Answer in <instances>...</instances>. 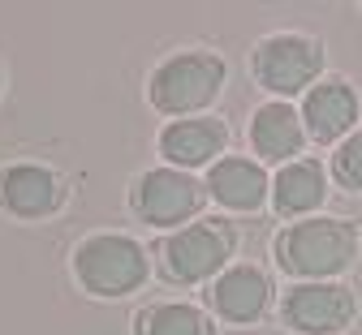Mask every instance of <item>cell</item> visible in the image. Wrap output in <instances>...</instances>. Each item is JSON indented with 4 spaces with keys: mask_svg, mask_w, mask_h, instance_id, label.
<instances>
[{
    "mask_svg": "<svg viewBox=\"0 0 362 335\" xmlns=\"http://www.w3.org/2000/svg\"><path fill=\"white\" fill-rule=\"evenodd\" d=\"M354 121H358V90L345 78H324V82H315L306 90L302 125H306V133L320 142V147L345 138L354 129Z\"/></svg>",
    "mask_w": 362,
    "mask_h": 335,
    "instance_id": "30bf717a",
    "label": "cell"
},
{
    "mask_svg": "<svg viewBox=\"0 0 362 335\" xmlns=\"http://www.w3.org/2000/svg\"><path fill=\"white\" fill-rule=\"evenodd\" d=\"M134 335H216V322L186 301H160L134 314Z\"/></svg>",
    "mask_w": 362,
    "mask_h": 335,
    "instance_id": "9a60e30c",
    "label": "cell"
},
{
    "mask_svg": "<svg viewBox=\"0 0 362 335\" xmlns=\"http://www.w3.org/2000/svg\"><path fill=\"white\" fill-rule=\"evenodd\" d=\"M233 250H238V232L229 219H199L160 241V271L173 284H203L216 279V271L233 258Z\"/></svg>",
    "mask_w": 362,
    "mask_h": 335,
    "instance_id": "277c9868",
    "label": "cell"
},
{
    "mask_svg": "<svg viewBox=\"0 0 362 335\" xmlns=\"http://www.w3.org/2000/svg\"><path fill=\"white\" fill-rule=\"evenodd\" d=\"M147 250L125 232H95L74 250V275L90 297H125L147 284Z\"/></svg>",
    "mask_w": 362,
    "mask_h": 335,
    "instance_id": "3957f363",
    "label": "cell"
},
{
    "mask_svg": "<svg viewBox=\"0 0 362 335\" xmlns=\"http://www.w3.org/2000/svg\"><path fill=\"white\" fill-rule=\"evenodd\" d=\"M324 198H328V172L320 168V159H293L272 181V207H276L281 219L324 207Z\"/></svg>",
    "mask_w": 362,
    "mask_h": 335,
    "instance_id": "5bb4252c",
    "label": "cell"
},
{
    "mask_svg": "<svg viewBox=\"0 0 362 335\" xmlns=\"http://www.w3.org/2000/svg\"><path fill=\"white\" fill-rule=\"evenodd\" d=\"M65 202V181L43 168V164H9L0 168V211L18 219H43L61 211Z\"/></svg>",
    "mask_w": 362,
    "mask_h": 335,
    "instance_id": "ba28073f",
    "label": "cell"
},
{
    "mask_svg": "<svg viewBox=\"0 0 362 335\" xmlns=\"http://www.w3.org/2000/svg\"><path fill=\"white\" fill-rule=\"evenodd\" d=\"M306 125H302V112H293L285 99H276V104H263L255 116H250V147H255V155L259 159H267V164H293L298 155H302V147H306Z\"/></svg>",
    "mask_w": 362,
    "mask_h": 335,
    "instance_id": "7c38bea8",
    "label": "cell"
},
{
    "mask_svg": "<svg viewBox=\"0 0 362 335\" xmlns=\"http://www.w3.org/2000/svg\"><path fill=\"white\" fill-rule=\"evenodd\" d=\"M207 194L229 211H259L267 202V194H272V185H267V172L255 159L224 155L207 172Z\"/></svg>",
    "mask_w": 362,
    "mask_h": 335,
    "instance_id": "4fadbf2b",
    "label": "cell"
},
{
    "mask_svg": "<svg viewBox=\"0 0 362 335\" xmlns=\"http://www.w3.org/2000/svg\"><path fill=\"white\" fill-rule=\"evenodd\" d=\"M203 198H207V185H199L181 168H151L129 185V211L151 228H173L194 219L203 211Z\"/></svg>",
    "mask_w": 362,
    "mask_h": 335,
    "instance_id": "8992f818",
    "label": "cell"
},
{
    "mask_svg": "<svg viewBox=\"0 0 362 335\" xmlns=\"http://www.w3.org/2000/svg\"><path fill=\"white\" fill-rule=\"evenodd\" d=\"M358 318V297L345 284H293L281 297V322L298 335H341Z\"/></svg>",
    "mask_w": 362,
    "mask_h": 335,
    "instance_id": "52a82bcc",
    "label": "cell"
},
{
    "mask_svg": "<svg viewBox=\"0 0 362 335\" xmlns=\"http://www.w3.org/2000/svg\"><path fill=\"white\" fill-rule=\"evenodd\" d=\"M332 176L341 189H349V194H362V129H354L337 155H332Z\"/></svg>",
    "mask_w": 362,
    "mask_h": 335,
    "instance_id": "2e32d148",
    "label": "cell"
},
{
    "mask_svg": "<svg viewBox=\"0 0 362 335\" xmlns=\"http://www.w3.org/2000/svg\"><path fill=\"white\" fill-rule=\"evenodd\" d=\"M255 82L272 95H281L289 104V95H302L320 82L324 69V47L315 43L310 35L298 30H281V35H267L255 43V56H250Z\"/></svg>",
    "mask_w": 362,
    "mask_h": 335,
    "instance_id": "5b68a950",
    "label": "cell"
},
{
    "mask_svg": "<svg viewBox=\"0 0 362 335\" xmlns=\"http://www.w3.org/2000/svg\"><path fill=\"white\" fill-rule=\"evenodd\" d=\"M224 142H229V125L216 121V116H186V121H168L160 129V155L173 168H203L211 164Z\"/></svg>",
    "mask_w": 362,
    "mask_h": 335,
    "instance_id": "8fae6325",
    "label": "cell"
},
{
    "mask_svg": "<svg viewBox=\"0 0 362 335\" xmlns=\"http://www.w3.org/2000/svg\"><path fill=\"white\" fill-rule=\"evenodd\" d=\"M224 61L216 52H203V47H194V52H177L168 61L156 65V73L147 78V99L156 112L164 116H177L186 121L190 112L207 108L220 86H224Z\"/></svg>",
    "mask_w": 362,
    "mask_h": 335,
    "instance_id": "7a4b0ae2",
    "label": "cell"
},
{
    "mask_svg": "<svg viewBox=\"0 0 362 335\" xmlns=\"http://www.w3.org/2000/svg\"><path fill=\"white\" fill-rule=\"evenodd\" d=\"M276 267L285 275H298L302 284L328 279L354 267L358 258V228L349 219L337 215H320V219H302V224H285L272 241Z\"/></svg>",
    "mask_w": 362,
    "mask_h": 335,
    "instance_id": "6da1fadb",
    "label": "cell"
},
{
    "mask_svg": "<svg viewBox=\"0 0 362 335\" xmlns=\"http://www.w3.org/2000/svg\"><path fill=\"white\" fill-rule=\"evenodd\" d=\"M207 305L216 310V318L224 322H259L272 305V279L250 267V262H238L229 271H220L207 288Z\"/></svg>",
    "mask_w": 362,
    "mask_h": 335,
    "instance_id": "9c48e42d",
    "label": "cell"
}]
</instances>
